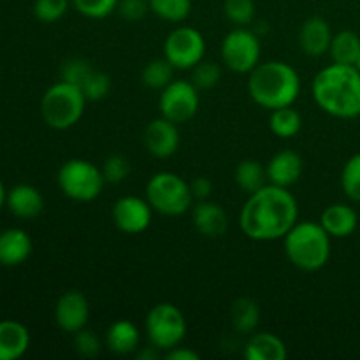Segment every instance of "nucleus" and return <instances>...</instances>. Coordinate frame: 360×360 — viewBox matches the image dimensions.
<instances>
[{
    "label": "nucleus",
    "instance_id": "nucleus-3",
    "mask_svg": "<svg viewBox=\"0 0 360 360\" xmlns=\"http://www.w3.org/2000/svg\"><path fill=\"white\" fill-rule=\"evenodd\" d=\"M248 94L257 105L267 111L294 105L301 94V77L287 62H260L248 74Z\"/></svg>",
    "mask_w": 360,
    "mask_h": 360
},
{
    "label": "nucleus",
    "instance_id": "nucleus-35",
    "mask_svg": "<svg viewBox=\"0 0 360 360\" xmlns=\"http://www.w3.org/2000/svg\"><path fill=\"white\" fill-rule=\"evenodd\" d=\"M70 0H35L34 14L42 23H55L65 16Z\"/></svg>",
    "mask_w": 360,
    "mask_h": 360
},
{
    "label": "nucleus",
    "instance_id": "nucleus-39",
    "mask_svg": "<svg viewBox=\"0 0 360 360\" xmlns=\"http://www.w3.org/2000/svg\"><path fill=\"white\" fill-rule=\"evenodd\" d=\"M116 11L127 21H139L150 11V2L148 0H120Z\"/></svg>",
    "mask_w": 360,
    "mask_h": 360
},
{
    "label": "nucleus",
    "instance_id": "nucleus-14",
    "mask_svg": "<svg viewBox=\"0 0 360 360\" xmlns=\"http://www.w3.org/2000/svg\"><path fill=\"white\" fill-rule=\"evenodd\" d=\"M179 141L181 137H179L178 123L171 122L164 116L148 123L146 130H144V146H146L148 153L157 158L172 157L178 151Z\"/></svg>",
    "mask_w": 360,
    "mask_h": 360
},
{
    "label": "nucleus",
    "instance_id": "nucleus-7",
    "mask_svg": "<svg viewBox=\"0 0 360 360\" xmlns=\"http://www.w3.org/2000/svg\"><path fill=\"white\" fill-rule=\"evenodd\" d=\"M56 181H58V188L62 190L63 195L76 202H90V200L97 199L105 185L102 169L84 158L67 160L60 167Z\"/></svg>",
    "mask_w": 360,
    "mask_h": 360
},
{
    "label": "nucleus",
    "instance_id": "nucleus-38",
    "mask_svg": "<svg viewBox=\"0 0 360 360\" xmlns=\"http://www.w3.org/2000/svg\"><path fill=\"white\" fill-rule=\"evenodd\" d=\"M74 348H76L77 355L86 359H94L101 354L102 343L98 340L97 334L90 329H81L74 334Z\"/></svg>",
    "mask_w": 360,
    "mask_h": 360
},
{
    "label": "nucleus",
    "instance_id": "nucleus-44",
    "mask_svg": "<svg viewBox=\"0 0 360 360\" xmlns=\"http://www.w3.org/2000/svg\"><path fill=\"white\" fill-rule=\"evenodd\" d=\"M355 67H357V69L360 70V53H359V58H357V62H355Z\"/></svg>",
    "mask_w": 360,
    "mask_h": 360
},
{
    "label": "nucleus",
    "instance_id": "nucleus-9",
    "mask_svg": "<svg viewBox=\"0 0 360 360\" xmlns=\"http://www.w3.org/2000/svg\"><path fill=\"white\" fill-rule=\"evenodd\" d=\"M221 62L229 70L250 74L260 63L262 44L259 35L246 27H236L221 41Z\"/></svg>",
    "mask_w": 360,
    "mask_h": 360
},
{
    "label": "nucleus",
    "instance_id": "nucleus-20",
    "mask_svg": "<svg viewBox=\"0 0 360 360\" xmlns=\"http://www.w3.org/2000/svg\"><path fill=\"white\" fill-rule=\"evenodd\" d=\"M32 253V239L23 229H6L0 232V266L16 267L27 262Z\"/></svg>",
    "mask_w": 360,
    "mask_h": 360
},
{
    "label": "nucleus",
    "instance_id": "nucleus-2",
    "mask_svg": "<svg viewBox=\"0 0 360 360\" xmlns=\"http://www.w3.org/2000/svg\"><path fill=\"white\" fill-rule=\"evenodd\" d=\"M316 105L341 120L360 116V70L355 65L330 63L316 72L311 83Z\"/></svg>",
    "mask_w": 360,
    "mask_h": 360
},
{
    "label": "nucleus",
    "instance_id": "nucleus-42",
    "mask_svg": "<svg viewBox=\"0 0 360 360\" xmlns=\"http://www.w3.org/2000/svg\"><path fill=\"white\" fill-rule=\"evenodd\" d=\"M158 352L160 350L150 343V347H144L143 350L137 352V359L139 360H155V359H158Z\"/></svg>",
    "mask_w": 360,
    "mask_h": 360
},
{
    "label": "nucleus",
    "instance_id": "nucleus-34",
    "mask_svg": "<svg viewBox=\"0 0 360 360\" xmlns=\"http://www.w3.org/2000/svg\"><path fill=\"white\" fill-rule=\"evenodd\" d=\"M111 76L105 72H102V70H91L90 76L84 79V83L81 84V90H83L84 97H86V101H102V98H105L109 95V91H111Z\"/></svg>",
    "mask_w": 360,
    "mask_h": 360
},
{
    "label": "nucleus",
    "instance_id": "nucleus-23",
    "mask_svg": "<svg viewBox=\"0 0 360 360\" xmlns=\"http://www.w3.org/2000/svg\"><path fill=\"white\" fill-rule=\"evenodd\" d=\"M246 360H285L288 357L287 345L273 333L252 334L243 352Z\"/></svg>",
    "mask_w": 360,
    "mask_h": 360
},
{
    "label": "nucleus",
    "instance_id": "nucleus-11",
    "mask_svg": "<svg viewBox=\"0 0 360 360\" xmlns=\"http://www.w3.org/2000/svg\"><path fill=\"white\" fill-rule=\"evenodd\" d=\"M199 88L192 81L174 79L160 91L158 108L160 115L171 122L183 125L199 111Z\"/></svg>",
    "mask_w": 360,
    "mask_h": 360
},
{
    "label": "nucleus",
    "instance_id": "nucleus-36",
    "mask_svg": "<svg viewBox=\"0 0 360 360\" xmlns=\"http://www.w3.org/2000/svg\"><path fill=\"white\" fill-rule=\"evenodd\" d=\"M94 67L90 65V62L84 58H69L60 69V77L62 81H67L70 84H76L81 86L84 83L88 76L91 74Z\"/></svg>",
    "mask_w": 360,
    "mask_h": 360
},
{
    "label": "nucleus",
    "instance_id": "nucleus-33",
    "mask_svg": "<svg viewBox=\"0 0 360 360\" xmlns=\"http://www.w3.org/2000/svg\"><path fill=\"white\" fill-rule=\"evenodd\" d=\"M120 0H70L74 9L90 20H104L111 16Z\"/></svg>",
    "mask_w": 360,
    "mask_h": 360
},
{
    "label": "nucleus",
    "instance_id": "nucleus-4",
    "mask_svg": "<svg viewBox=\"0 0 360 360\" xmlns=\"http://www.w3.org/2000/svg\"><path fill=\"white\" fill-rule=\"evenodd\" d=\"M330 239L320 221H297L283 238L285 255L299 271L315 273L329 262Z\"/></svg>",
    "mask_w": 360,
    "mask_h": 360
},
{
    "label": "nucleus",
    "instance_id": "nucleus-19",
    "mask_svg": "<svg viewBox=\"0 0 360 360\" xmlns=\"http://www.w3.org/2000/svg\"><path fill=\"white\" fill-rule=\"evenodd\" d=\"M320 225L333 239H345L357 231L359 214L348 204H330L322 211Z\"/></svg>",
    "mask_w": 360,
    "mask_h": 360
},
{
    "label": "nucleus",
    "instance_id": "nucleus-16",
    "mask_svg": "<svg viewBox=\"0 0 360 360\" xmlns=\"http://www.w3.org/2000/svg\"><path fill=\"white\" fill-rule=\"evenodd\" d=\"M266 169L271 185L290 188L301 179L302 171H304V162H302L301 155L295 153L294 150H281L271 157Z\"/></svg>",
    "mask_w": 360,
    "mask_h": 360
},
{
    "label": "nucleus",
    "instance_id": "nucleus-32",
    "mask_svg": "<svg viewBox=\"0 0 360 360\" xmlns=\"http://www.w3.org/2000/svg\"><path fill=\"white\" fill-rule=\"evenodd\" d=\"M224 14L236 27H246L255 18V2L253 0H225Z\"/></svg>",
    "mask_w": 360,
    "mask_h": 360
},
{
    "label": "nucleus",
    "instance_id": "nucleus-15",
    "mask_svg": "<svg viewBox=\"0 0 360 360\" xmlns=\"http://www.w3.org/2000/svg\"><path fill=\"white\" fill-rule=\"evenodd\" d=\"M192 224L204 238H221L229 229L227 211L214 200H197L195 206H192Z\"/></svg>",
    "mask_w": 360,
    "mask_h": 360
},
{
    "label": "nucleus",
    "instance_id": "nucleus-24",
    "mask_svg": "<svg viewBox=\"0 0 360 360\" xmlns=\"http://www.w3.org/2000/svg\"><path fill=\"white\" fill-rule=\"evenodd\" d=\"M234 179L239 188L248 193V195L264 188L269 183L266 165L262 162L255 160V158H246V160L239 162L234 172Z\"/></svg>",
    "mask_w": 360,
    "mask_h": 360
},
{
    "label": "nucleus",
    "instance_id": "nucleus-26",
    "mask_svg": "<svg viewBox=\"0 0 360 360\" xmlns=\"http://www.w3.org/2000/svg\"><path fill=\"white\" fill-rule=\"evenodd\" d=\"M360 53V37L354 30H341L333 35L329 55L334 63L355 65Z\"/></svg>",
    "mask_w": 360,
    "mask_h": 360
},
{
    "label": "nucleus",
    "instance_id": "nucleus-17",
    "mask_svg": "<svg viewBox=\"0 0 360 360\" xmlns=\"http://www.w3.org/2000/svg\"><path fill=\"white\" fill-rule=\"evenodd\" d=\"M333 30L326 18L311 16L299 28V46L308 56H322L329 53Z\"/></svg>",
    "mask_w": 360,
    "mask_h": 360
},
{
    "label": "nucleus",
    "instance_id": "nucleus-22",
    "mask_svg": "<svg viewBox=\"0 0 360 360\" xmlns=\"http://www.w3.org/2000/svg\"><path fill=\"white\" fill-rule=\"evenodd\" d=\"M105 347L116 355H130L137 352L141 343L139 329L130 320H116L105 330Z\"/></svg>",
    "mask_w": 360,
    "mask_h": 360
},
{
    "label": "nucleus",
    "instance_id": "nucleus-29",
    "mask_svg": "<svg viewBox=\"0 0 360 360\" xmlns=\"http://www.w3.org/2000/svg\"><path fill=\"white\" fill-rule=\"evenodd\" d=\"M150 11H153L160 20L171 23H181L192 13V0H148Z\"/></svg>",
    "mask_w": 360,
    "mask_h": 360
},
{
    "label": "nucleus",
    "instance_id": "nucleus-18",
    "mask_svg": "<svg viewBox=\"0 0 360 360\" xmlns=\"http://www.w3.org/2000/svg\"><path fill=\"white\" fill-rule=\"evenodd\" d=\"M6 204L16 218L32 220V218H37L44 210V197L35 186L21 183L7 192Z\"/></svg>",
    "mask_w": 360,
    "mask_h": 360
},
{
    "label": "nucleus",
    "instance_id": "nucleus-41",
    "mask_svg": "<svg viewBox=\"0 0 360 360\" xmlns=\"http://www.w3.org/2000/svg\"><path fill=\"white\" fill-rule=\"evenodd\" d=\"M165 359L169 360H199L200 355L197 354L192 348H186L178 345V347L171 348V350L165 352Z\"/></svg>",
    "mask_w": 360,
    "mask_h": 360
},
{
    "label": "nucleus",
    "instance_id": "nucleus-5",
    "mask_svg": "<svg viewBox=\"0 0 360 360\" xmlns=\"http://www.w3.org/2000/svg\"><path fill=\"white\" fill-rule=\"evenodd\" d=\"M86 102V97L79 86L60 79L42 95L41 116L46 125L51 129L67 130L83 118Z\"/></svg>",
    "mask_w": 360,
    "mask_h": 360
},
{
    "label": "nucleus",
    "instance_id": "nucleus-6",
    "mask_svg": "<svg viewBox=\"0 0 360 360\" xmlns=\"http://www.w3.org/2000/svg\"><path fill=\"white\" fill-rule=\"evenodd\" d=\"M146 200L153 211L164 217H181L192 210L193 195L190 183L169 171L157 172L146 183Z\"/></svg>",
    "mask_w": 360,
    "mask_h": 360
},
{
    "label": "nucleus",
    "instance_id": "nucleus-28",
    "mask_svg": "<svg viewBox=\"0 0 360 360\" xmlns=\"http://www.w3.org/2000/svg\"><path fill=\"white\" fill-rule=\"evenodd\" d=\"M141 79L150 90L162 91L171 81H174V67L167 58H155L143 67Z\"/></svg>",
    "mask_w": 360,
    "mask_h": 360
},
{
    "label": "nucleus",
    "instance_id": "nucleus-40",
    "mask_svg": "<svg viewBox=\"0 0 360 360\" xmlns=\"http://www.w3.org/2000/svg\"><path fill=\"white\" fill-rule=\"evenodd\" d=\"M190 190H192V195L195 200H206L210 199L211 192H213V183L204 176H199L193 181H190Z\"/></svg>",
    "mask_w": 360,
    "mask_h": 360
},
{
    "label": "nucleus",
    "instance_id": "nucleus-31",
    "mask_svg": "<svg viewBox=\"0 0 360 360\" xmlns=\"http://www.w3.org/2000/svg\"><path fill=\"white\" fill-rule=\"evenodd\" d=\"M221 79V67L220 63L211 62V60H200L192 69V83L199 90H211L217 86Z\"/></svg>",
    "mask_w": 360,
    "mask_h": 360
},
{
    "label": "nucleus",
    "instance_id": "nucleus-43",
    "mask_svg": "<svg viewBox=\"0 0 360 360\" xmlns=\"http://www.w3.org/2000/svg\"><path fill=\"white\" fill-rule=\"evenodd\" d=\"M6 200H7V192H6V188H4L2 181H0V210H2V207H4Z\"/></svg>",
    "mask_w": 360,
    "mask_h": 360
},
{
    "label": "nucleus",
    "instance_id": "nucleus-12",
    "mask_svg": "<svg viewBox=\"0 0 360 360\" xmlns=\"http://www.w3.org/2000/svg\"><path fill=\"white\" fill-rule=\"evenodd\" d=\"M116 229L123 234L136 236L146 231L153 220V207L146 199L137 195L120 197L111 211Z\"/></svg>",
    "mask_w": 360,
    "mask_h": 360
},
{
    "label": "nucleus",
    "instance_id": "nucleus-30",
    "mask_svg": "<svg viewBox=\"0 0 360 360\" xmlns=\"http://www.w3.org/2000/svg\"><path fill=\"white\" fill-rule=\"evenodd\" d=\"M341 188L354 202H360V153L347 160L341 171Z\"/></svg>",
    "mask_w": 360,
    "mask_h": 360
},
{
    "label": "nucleus",
    "instance_id": "nucleus-8",
    "mask_svg": "<svg viewBox=\"0 0 360 360\" xmlns=\"http://www.w3.org/2000/svg\"><path fill=\"white\" fill-rule=\"evenodd\" d=\"M148 341L160 352L183 343L186 336V319L181 309L171 302H158L148 311L144 320Z\"/></svg>",
    "mask_w": 360,
    "mask_h": 360
},
{
    "label": "nucleus",
    "instance_id": "nucleus-13",
    "mask_svg": "<svg viewBox=\"0 0 360 360\" xmlns=\"http://www.w3.org/2000/svg\"><path fill=\"white\" fill-rule=\"evenodd\" d=\"M90 319V304L83 292L67 290L55 304V322L63 333L76 334L84 329Z\"/></svg>",
    "mask_w": 360,
    "mask_h": 360
},
{
    "label": "nucleus",
    "instance_id": "nucleus-37",
    "mask_svg": "<svg viewBox=\"0 0 360 360\" xmlns=\"http://www.w3.org/2000/svg\"><path fill=\"white\" fill-rule=\"evenodd\" d=\"M102 174H104L105 183H112V185H118V183L125 181L130 174V164L123 155H111L104 160L102 165Z\"/></svg>",
    "mask_w": 360,
    "mask_h": 360
},
{
    "label": "nucleus",
    "instance_id": "nucleus-1",
    "mask_svg": "<svg viewBox=\"0 0 360 360\" xmlns=\"http://www.w3.org/2000/svg\"><path fill=\"white\" fill-rule=\"evenodd\" d=\"M297 221L299 206L294 193L271 183L250 193L239 214L243 234L252 241L283 239Z\"/></svg>",
    "mask_w": 360,
    "mask_h": 360
},
{
    "label": "nucleus",
    "instance_id": "nucleus-27",
    "mask_svg": "<svg viewBox=\"0 0 360 360\" xmlns=\"http://www.w3.org/2000/svg\"><path fill=\"white\" fill-rule=\"evenodd\" d=\"M302 129V118L292 105L271 111L269 130L280 139H292Z\"/></svg>",
    "mask_w": 360,
    "mask_h": 360
},
{
    "label": "nucleus",
    "instance_id": "nucleus-25",
    "mask_svg": "<svg viewBox=\"0 0 360 360\" xmlns=\"http://www.w3.org/2000/svg\"><path fill=\"white\" fill-rule=\"evenodd\" d=\"M260 323V308L253 299H236L231 308V326L239 334H252Z\"/></svg>",
    "mask_w": 360,
    "mask_h": 360
},
{
    "label": "nucleus",
    "instance_id": "nucleus-21",
    "mask_svg": "<svg viewBox=\"0 0 360 360\" xmlns=\"http://www.w3.org/2000/svg\"><path fill=\"white\" fill-rule=\"evenodd\" d=\"M30 347V333L16 320L0 322V360H16L23 357Z\"/></svg>",
    "mask_w": 360,
    "mask_h": 360
},
{
    "label": "nucleus",
    "instance_id": "nucleus-10",
    "mask_svg": "<svg viewBox=\"0 0 360 360\" xmlns=\"http://www.w3.org/2000/svg\"><path fill=\"white\" fill-rule=\"evenodd\" d=\"M206 55V39L197 28L178 27L164 42V58L174 69L192 70Z\"/></svg>",
    "mask_w": 360,
    "mask_h": 360
}]
</instances>
